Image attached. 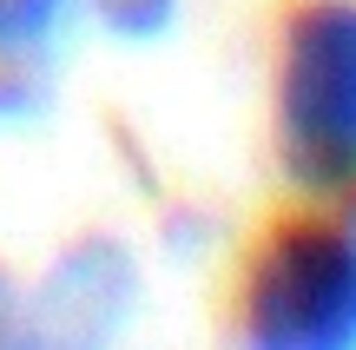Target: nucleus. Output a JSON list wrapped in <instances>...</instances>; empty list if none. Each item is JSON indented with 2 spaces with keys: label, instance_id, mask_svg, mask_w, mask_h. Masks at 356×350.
Returning a JSON list of instances; mask_svg holds the SVG:
<instances>
[{
  "label": "nucleus",
  "instance_id": "1",
  "mask_svg": "<svg viewBox=\"0 0 356 350\" xmlns=\"http://www.w3.org/2000/svg\"><path fill=\"white\" fill-rule=\"evenodd\" d=\"M270 139L304 198L356 192V0H297L284 13Z\"/></svg>",
  "mask_w": 356,
  "mask_h": 350
},
{
  "label": "nucleus",
  "instance_id": "2",
  "mask_svg": "<svg viewBox=\"0 0 356 350\" xmlns=\"http://www.w3.org/2000/svg\"><path fill=\"white\" fill-rule=\"evenodd\" d=\"M238 350H356V225L284 218L238 291Z\"/></svg>",
  "mask_w": 356,
  "mask_h": 350
},
{
  "label": "nucleus",
  "instance_id": "3",
  "mask_svg": "<svg viewBox=\"0 0 356 350\" xmlns=\"http://www.w3.org/2000/svg\"><path fill=\"white\" fill-rule=\"evenodd\" d=\"M60 7L66 0H0V53L40 47V40L60 26Z\"/></svg>",
  "mask_w": 356,
  "mask_h": 350
},
{
  "label": "nucleus",
  "instance_id": "4",
  "mask_svg": "<svg viewBox=\"0 0 356 350\" xmlns=\"http://www.w3.org/2000/svg\"><path fill=\"white\" fill-rule=\"evenodd\" d=\"M99 7V20L113 26V33H126V40H159L172 26V13H178V0H92Z\"/></svg>",
  "mask_w": 356,
  "mask_h": 350
}]
</instances>
